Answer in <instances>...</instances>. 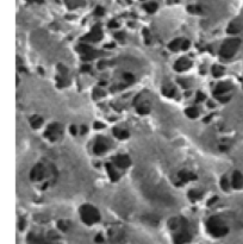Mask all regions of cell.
I'll list each match as a JSON object with an SVG mask.
<instances>
[{
  "mask_svg": "<svg viewBox=\"0 0 243 244\" xmlns=\"http://www.w3.org/2000/svg\"><path fill=\"white\" fill-rule=\"evenodd\" d=\"M80 216H81V219L84 220V223H86L87 225L95 224L97 221L100 220L99 211L95 207H93L92 205H82L80 207Z\"/></svg>",
  "mask_w": 243,
  "mask_h": 244,
  "instance_id": "obj_1",
  "label": "cell"
},
{
  "mask_svg": "<svg viewBox=\"0 0 243 244\" xmlns=\"http://www.w3.org/2000/svg\"><path fill=\"white\" fill-rule=\"evenodd\" d=\"M206 226L210 234L216 237H222L228 234V226L218 217H211L206 223Z\"/></svg>",
  "mask_w": 243,
  "mask_h": 244,
  "instance_id": "obj_2",
  "label": "cell"
},
{
  "mask_svg": "<svg viewBox=\"0 0 243 244\" xmlns=\"http://www.w3.org/2000/svg\"><path fill=\"white\" fill-rule=\"evenodd\" d=\"M180 231L174 236V244H185L191 242L192 236L188 231L187 221L185 219H180V226L178 227Z\"/></svg>",
  "mask_w": 243,
  "mask_h": 244,
  "instance_id": "obj_3",
  "label": "cell"
},
{
  "mask_svg": "<svg viewBox=\"0 0 243 244\" xmlns=\"http://www.w3.org/2000/svg\"><path fill=\"white\" fill-rule=\"evenodd\" d=\"M238 44H240V39H237V38H230V39H228L222 45V48L219 50L220 56L224 57V59L233 57L234 54L236 52V50H237V48H238Z\"/></svg>",
  "mask_w": 243,
  "mask_h": 244,
  "instance_id": "obj_4",
  "label": "cell"
},
{
  "mask_svg": "<svg viewBox=\"0 0 243 244\" xmlns=\"http://www.w3.org/2000/svg\"><path fill=\"white\" fill-rule=\"evenodd\" d=\"M44 173H45V170H44V167H43L41 163H38V164H36L34 168L31 169V173H30V179L31 180H36V181H40V180H42L43 176H44Z\"/></svg>",
  "mask_w": 243,
  "mask_h": 244,
  "instance_id": "obj_5",
  "label": "cell"
},
{
  "mask_svg": "<svg viewBox=\"0 0 243 244\" xmlns=\"http://www.w3.org/2000/svg\"><path fill=\"white\" fill-rule=\"evenodd\" d=\"M59 129H60L59 124H51V125L48 126V129H47V131H45L44 136H45V137H48L50 141H55V139L57 138V134H60Z\"/></svg>",
  "mask_w": 243,
  "mask_h": 244,
  "instance_id": "obj_6",
  "label": "cell"
},
{
  "mask_svg": "<svg viewBox=\"0 0 243 244\" xmlns=\"http://www.w3.org/2000/svg\"><path fill=\"white\" fill-rule=\"evenodd\" d=\"M113 162L117 164L119 168H128L129 166H130V163H131V161L130 159L126 156V155H118L116 156L115 159H113Z\"/></svg>",
  "mask_w": 243,
  "mask_h": 244,
  "instance_id": "obj_7",
  "label": "cell"
},
{
  "mask_svg": "<svg viewBox=\"0 0 243 244\" xmlns=\"http://www.w3.org/2000/svg\"><path fill=\"white\" fill-rule=\"evenodd\" d=\"M190 67H191V62L187 59H185V57H181V59H179L175 62L174 69L176 72H184V70H187Z\"/></svg>",
  "mask_w": 243,
  "mask_h": 244,
  "instance_id": "obj_8",
  "label": "cell"
},
{
  "mask_svg": "<svg viewBox=\"0 0 243 244\" xmlns=\"http://www.w3.org/2000/svg\"><path fill=\"white\" fill-rule=\"evenodd\" d=\"M101 31H100V27L99 26H95L94 29L92 30V32L91 34H88L86 37H84L82 39L85 41H93V42H95V41H99L101 37Z\"/></svg>",
  "mask_w": 243,
  "mask_h": 244,
  "instance_id": "obj_9",
  "label": "cell"
},
{
  "mask_svg": "<svg viewBox=\"0 0 243 244\" xmlns=\"http://www.w3.org/2000/svg\"><path fill=\"white\" fill-rule=\"evenodd\" d=\"M178 176H179L180 180H182L184 182H186V181H191V180H195V179H197V176H195L194 174L187 172V170H181V172H179Z\"/></svg>",
  "mask_w": 243,
  "mask_h": 244,
  "instance_id": "obj_10",
  "label": "cell"
},
{
  "mask_svg": "<svg viewBox=\"0 0 243 244\" xmlns=\"http://www.w3.org/2000/svg\"><path fill=\"white\" fill-rule=\"evenodd\" d=\"M231 88V86L229 84H226V82H220V84L217 85V87H216V97L217 95H222V94H225L229 89Z\"/></svg>",
  "mask_w": 243,
  "mask_h": 244,
  "instance_id": "obj_11",
  "label": "cell"
},
{
  "mask_svg": "<svg viewBox=\"0 0 243 244\" xmlns=\"http://www.w3.org/2000/svg\"><path fill=\"white\" fill-rule=\"evenodd\" d=\"M233 185L235 188H241L243 186V175L240 172H235L234 173V180H233Z\"/></svg>",
  "mask_w": 243,
  "mask_h": 244,
  "instance_id": "obj_12",
  "label": "cell"
},
{
  "mask_svg": "<svg viewBox=\"0 0 243 244\" xmlns=\"http://www.w3.org/2000/svg\"><path fill=\"white\" fill-rule=\"evenodd\" d=\"M27 241H29V243L30 244H52V243H50V242H47L45 239H43L41 237H38V236H34V235L29 236Z\"/></svg>",
  "mask_w": 243,
  "mask_h": 244,
  "instance_id": "obj_13",
  "label": "cell"
},
{
  "mask_svg": "<svg viewBox=\"0 0 243 244\" xmlns=\"http://www.w3.org/2000/svg\"><path fill=\"white\" fill-rule=\"evenodd\" d=\"M106 149H107V147H106V144L104 143L101 139H99L95 145H94V152L95 154H103V152L106 151Z\"/></svg>",
  "mask_w": 243,
  "mask_h": 244,
  "instance_id": "obj_14",
  "label": "cell"
},
{
  "mask_svg": "<svg viewBox=\"0 0 243 244\" xmlns=\"http://www.w3.org/2000/svg\"><path fill=\"white\" fill-rule=\"evenodd\" d=\"M113 135L117 137L118 139H126L129 137V134L125 130H120V129H113Z\"/></svg>",
  "mask_w": 243,
  "mask_h": 244,
  "instance_id": "obj_15",
  "label": "cell"
},
{
  "mask_svg": "<svg viewBox=\"0 0 243 244\" xmlns=\"http://www.w3.org/2000/svg\"><path fill=\"white\" fill-rule=\"evenodd\" d=\"M182 39L181 38H176V39H174L173 42H170L169 43V45H168V48L170 49V50H173V51H176V50H179V48H180V45H182Z\"/></svg>",
  "mask_w": 243,
  "mask_h": 244,
  "instance_id": "obj_16",
  "label": "cell"
},
{
  "mask_svg": "<svg viewBox=\"0 0 243 244\" xmlns=\"http://www.w3.org/2000/svg\"><path fill=\"white\" fill-rule=\"evenodd\" d=\"M30 123H31V126L34 127V129H38L43 124V119L41 117H38V116H36V117H34L31 119Z\"/></svg>",
  "mask_w": 243,
  "mask_h": 244,
  "instance_id": "obj_17",
  "label": "cell"
},
{
  "mask_svg": "<svg viewBox=\"0 0 243 244\" xmlns=\"http://www.w3.org/2000/svg\"><path fill=\"white\" fill-rule=\"evenodd\" d=\"M186 116L188 118H197L198 117V110L195 107H190L186 110Z\"/></svg>",
  "mask_w": 243,
  "mask_h": 244,
  "instance_id": "obj_18",
  "label": "cell"
},
{
  "mask_svg": "<svg viewBox=\"0 0 243 244\" xmlns=\"http://www.w3.org/2000/svg\"><path fill=\"white\" fill-rule=\"evenodd\" d=\"M106 168H107V173H109L110 177L112 179V180H118V174L115 172V169L111 167V164H106Z\"/></svg>",
  "mask_w": 243,
  "mask_h": 244,
  "instance_id": "obj_19",
  "label": "cell"
},
{
  "mask_svg": "<svg viewBox=\"0 0 243 244\" xmlns=\"http://www.w3.org/2000/svg\"><path fill=\"white\" fill-rule=\"evenodd\" d=\"M223 73H224V69L222 67H219V66H213L212 67V74L218 77V76H222L223 75Z\"/></svg>",
  "mask_w": 243,
  "mask_h": 244,
  "instance_id": "obj_20",
  "label": "cell"
},
{
  "mask_svg": "<svg viewBox=\"0 0 243 244\" xmlns=\"http://www.w3.org/2000/svg\"><path fill=\"white\" fill-rule=\"evenodd\" d=\"M162 92H163V94L166 95V97H173L174 95V93H175V89L170 86V87H163L162 88Z\"/></svg>",
  "mask_w": 243,
  "mask_h": 244,
  "instance_id": "obj_21",
  "label": "cell"
},
{
  "mask_svg": "<svg viewBox=\"0 0 243 244\" xmlns=\"http://www.w3.org/2000/svg\"><path fill=\"white\" fill-rule=\"evenodd\" d=\"M137 111H138V113L147 114V113L150 111V107H149V105H148V104H147V105H141V106L137 109Z\"/></svg>",
  "mask_w": 243,
  "mask_h": 244,
  "instance_id": "obj_22",
  "label": "cell"
},
{
  "mask_svg": "<svg viewBox=\"0 0 243 244\" xmlns=\"http://www.w3.org/2000/svg\"><path fill=\"white\" fill-rule=\"evenodd\" d=\"M188 196H190L192 200H197V199H199L201 196V193L197 192V191H191V192L188 193Z\"/></svg>",
  "mask_w": 243,
  "mask_h": 244,
  "instance_id": "obj_23",
  "label": "cell"
},
{
  "mask_svg": "<svg viewBox=\"0 0 243 244\" xmlns=\"http://www.w3.org/2000/svg\"><path fill=\"white\" fill-rule=\"evenodd\" d=\"M228 180H226L225 177H223L222 180H220V187H222V189H224V191H226L228 189Z\"/></svg>",
  "mask_w": 243,
  "mask_h": 244,
  "instance_id": "obj_24",
  "label": "cell"
},
{
  "mask_svg": "<svg viewBox=\"0 0 243 244\" xmlns=\"http://www.w3.org/2000/svg\"><path fill=\"white\" fill-rule=\"evenodd\" d=\"M59 227L62 230V231H66L68 229V224L66 221H63V220H60L59 221Z\"/></svg>",
  "mask_w": 243,
  "mask_h": 244,
  "instance_id": "obj_25",
  "label": "cell"
},
{
  "mask_svg": "<svg viewBox=\"0 0 243 244\" xmlns=\"http://www.w3.org/2000/svg\"><path fill=\"white\" fill-rule=\"evenodd\" d=\"M143 34H144V37H145V43H147V44H149V43H150V38H149V36H150V35H149V32H148V30H147V29H144V30H143Z\"/></svg>",
  "mask_w": 243,
  "mask_h": 244,
  "instance_id": "obj_26",
  "label": "cell"
},
{
  "mask_svg": "<svg viewBox=\"0 0 243 244\" xmlns=\"http://www.w3.org/2000/svg\"><path fill=\"white\" fill-rule=\"evenodd\" d=\"M124 79H126V80H128V82H132V81L135 80L134 76L131 75L130 73H125V74H124Z\"/></svg>",
  "mask_w": 243,
  "mask_h": 244,
  "instance_id": "obj_27",
  "label": "cell"
},
{
  "mask_svg": "<svg viewBox=\"0 0 243 244\" xmlns=\"http://www.w3.org/2000/svg\"><path fill=\"white\" fill-rule=\"evenodd\" d=\"M155 10H156V5L155 4H151V5L147 6V11H149V12H154Z\"/></svg>",
  "mask_w": 243,
  "mask_h": 244,
  "instance_id": "obj_28",
  "label": "cell"
},
{
  "mask_svg": "<svg viewBox=\"0 0 243 244\" xmlns=\"http://www.w3.org/2000/svg\"><path fill=\"white\" fill-rule=\"evenodd\" d=\"M204 99H205V95H204L203 93L198 92V94H197V100H198V101H201V100H204Z\"/></svg>",
  "mask_w": 243,
  "mask_h": 244,
  "instance_id": "obj_29",
  "label": "cell"
},
{
  "mask_svg": "<svg viewBox=\"0 0 243 244\" xmlns=\"http://www.w3.org/2000/svg\"><path fill=\"white\" fill-rule=\"evenodd\" d=\"M188 47H190V42H188V41H184V42H182V47H181V48H182L184 50H186Z\"/></svg>",
  "mask_w": 243,
  "mask_h": 244,
  "instance_id": "obj_30",
  "label": "cell"
},
{
  "mask_svg": "<svg viewBox=\"0 0 243 244\" xmlns=\"http://www.w3.org/2000/svg\"><path fill=\"white\" fill-rule=\"evenodd\" d=\"M103 241H104V239H103V237H101L100 235H98L95 237V242H97V243H101Z\"/></svg>",
  "mask_w": 243,
  "mask_h": 244,
  "instance_id": "obj_31",
  "label": "cell"
},
{
  "mask_svg": "<svg viewBox=\"0 0 243 244\" xmlns=\"http://www.w3.org/2000/svg\"><path fill=\"white\" fill-rule=\"evenodd\" d=\"M70 132H72L73 135H75V134H76V127L72 125V126H70Z\"/></svg>",
  "mask_w": 243,
  "mask_h": 244,
  "instance_id": "obj_32",
  "label": "cell"
},
{
  "mask_svg": "<svg viewBox=\"0 0 243 244\" xmlns=\"http://www.w3.org/2000/svg\"><path fill=\"white\" fill-rule=\"evenodd\" d=\"M110 27H117L116 22H111V23H110Z\"/></svg>",
  "mask_w": 243,
  "mask_h": 244,
  "instance_id": "obj_33",
  "label": "cell"
},
{
  "mask_svg": "<svg viewBox=\"0 0 243 244\" xmlns=\"http://www.w3.org/2000/svg\"><path fill=\"white\" fill-rule=\"evenodd\" d=\"M19 227H20V230L24 227V220H20V224H19Z\"/></svg>",
  "mask_w": 243,
  "mask_h": 244,
  "instance_id": "obj_34",
  "label": "cell"
},
{
  "mask_svg": "<svg viewBox=\"0 0 243 244\" xmlns=\"http://www.w3.org/2000/svg\"><path fill=\"white\" fill-rule=\"evenodd\" d=\"M211 118H212V116H209V117H206L205 119H204V122H205V123H207V122H209Z\"/></svg>",
  "mask_w": 243,
  "mask_h": 244,
  "instance_id": "obj_35",
  "label": "cell"
},
{
  "mask_svg": "<svg viewBox=\"0 0 243 244\" xmlns=\"http://www.w3.org/2000/svg\"><path fill=\"white\" fill-rule=\"evenodd\" d=\"M81 130H82V131H81L82 134H86V131H87V127H86V126H82V127H81Z\"/></svg>",
  "mask_w": 243,
  "mask_h": 244,
  "instance_id": "obj_36",
  "label": "cell"
},
{
  "mask_svg": "<svg viewBox=\"0 0 243 244\" xmlns=\"http://www.w3.org/2000/svg\"><path fill=\"white\" fill-rule=\"evenodd\" d=\"M95 127H104L103 124H99V123H95Z\"/></svg>",
  "mask_w": 243,
  "mask_h": 244,
  "instance_id": "obj_37",
  "label": "cell"
}]
</instances>
